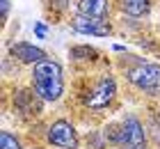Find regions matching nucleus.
Listing matches in <instances>:
<instances>
[{
	"instance_id": "nucleus-12",
	"label": "nucleus",
	"mask_w": 160,
	"mask_h": 149,
	"mask_svg": "<svg viewBox=\"0 0 160 149\" xmlns=\"http://www.w3.org/2000/svg\"><path fill=\"white\" fill-rule=\"evenodd\" d=\"M7 14H9V0H0V16H2V21H7Z\"/></svg>"
},
{
	"instance_id": "nucleus-4",
	"label": "nucleus",
	"mask_w": 160,
	"mask_h": 149,
	"mask_svg": "<svg viewBox=\"0 0 160 149\" xmlns=\"http://www.w3.org/2000/svg\"><path fill=\"white\" fill-rule=\"evenodd\" d=\"M114 96H117V83H114V78L112 76H101L96 80V85L87 92L85 106L89 110H103L114 101Z\"/></svg>"
},
{
	"instance_id": "nucleus-8",
	"label": "nucleus",
	"mask_w": 160,
	"mask_h": 149,
	"mask_svg": "<svg viewBox=\"0 0 160 149\" xmlns=\"http://www.w3.org/2000/svg\"><path fill=\"white\" fill-rule=\"evenodd\" d=\"M78 12L89 19H105L108 14V0H80Z\"/></svg>"
},
{
	"instance_id": "nucleus-2",
	"label": "nucleus",
	"mask_w": 160,
	"mask_h": 149,
	"mask_svg": "<svg viewBox=\"0 0 160 149\" xmlns=\"http://www.w3.org/2000/svg\"><path fill=\"white\" fill-rule=\"evenodd\" d=\"M105 140L114 147H123V149H142L147 133L144 126L140 124V119L135 115H128L121 124H112L105 129Z\"/></svg>"
},
{
	"instance_id": "nucleus-7",
	"label": "nucleus",
	"mask_w": 160,
	"mask_h": 149,
	"mask_svg": "<svg viewBox=\"0 0 160 149\" xmlns=\"http://www.w3.org/2000/svg\"><path fill=\"white\" fill-rule=\"evenodd\" d=\"M9 53L16 57L18 62H25V64H37V62H41V60H46V53H43L41 48L32 46V44H25V41L14 44V46L9 48Z\"/></svg>"
},
{
	"instance_id": "nucleus-6",
	"label": "nucleus",
	"mask_w": 160,
	"mask_h": 149,
	"mask_svg": "<svg viewBox=\"0 0 160 149\" xmlns=\"http://www.w3.org/2000/svg\"><path fill=\"white\" fill-rule=\"evenodd\" d=\"M71 28H73L76 32H82V35H96V37L110 35V25H108L103 19H89V16H82V14H78V16L71 21Z\"/></svg>"
},
{
	"instance_id": "nucleus-1",
	"label": "nucleus",
	"mask_w": 160,
	"mask_h": 149,
	"mask_svg": "<svg viewBox=\"0 0 160 149\" xmlns=\"http://www.w3.org/2000/svg\"><path fill=\"white\" fill-rule=\"evenodd\" d=\"M32 89L41 101L55 103L64 94V71L55 60H41L32 69Z\"/></svg>"
},
{
	"instance_id": "nucleus-14",
	"label": "nucleus",
	"mask_w": 160,
	"mask_h": 149,
	"mask_svg": "<svg viewBox=\"0 0 160 149\" xmlns=\"http://www.w3.org/2000/svg\"><path fill=\"white\" fill-rule=\"evenodd\" d=\"M50 3H53L57 9H67V7H69V0H50Z\"/></svg>"
},
{
	"instance_id": "nucleus-10",
	"label": "nucleus",
	"mask_w": 160,
	"mask_h": 149,
	"mask_svg": "<svg viewBox=\"0 0 160 149\" xmlns=\"http://www.w3.org/2000/svg\"><path fill=\"white\" fill-rule=\"evenodd\" d=\"M121 7H123V12H126L128 16L137 19L149 9V0H121Z\"/></svg>"
},
{
	"instance_id": "nucleus-5",
	"label": "nucleus",
	"mask_w": 160,
	"mask_h": 149,
	"mask_svg": "<svg viewBox=\"0 0 160 149\" xmlns=\"http://www.w3.org/2000/svg\"><path fill=\"white\" fill-rule=\"evenodd\" d=\"M46 138H48V142L53 147H57V149H78L80 147L78 131L67 119H55V122L48 126Z\"/></svg>"
},
{
	"instance_id": "nucleus-3",
	"label": "nucleus",
	"mask_w": 160,
	"mask_h": 149,
	"mask_svg": "<svg viewBox=\"0 0 160 149\" xmlns=\"http://www.w3.org/2000/svg\"><path fill=\"white\" fill-rule=\"evenodd\" d=\"M126 76L140 92L149 94V96H158L160 94V64L142 62V64L133 67V69H128Z\"/></svg>"
},
{
	"instance_id": "nucleus-9",
	"label": "nucleus",
	"mask_w": 160,
	"mask_h": 149,
	"mask_svg": "<svg viewBox=\"0 0 160 149\" xmlns=\"http://www.w3.org/2000/svg\"><path fill=\"white\" fill-rule=\"evenodd\" d=\"M34 96H37V94L18 92L16 99H14V106H16V110H23V113H28V115H37V113H39V103H34Z\"/></svg>"
},
{
	"instance_id": "nucleus-13",
	"label": "nucleus",
	"mask_w": 160,
	"mask_h": 149,
	"mask_svg": "<svg viewBox=\"0 0 160 149\" xmlns=\"http://www.w3.org/2000/svg\"><path fill=\"white\" fill-rule=\"evenodd\" d=\"M34 35H37L39 39H43V37H46V25L43 23H34Z\"/></svg>"
},
{
	"instance_id": "nucleus-11",
	"label": "nucleus",
	"mask_w": 160,
	"mask_h": 149,
	"mask_svg": "<svg viewBox=\"0 0 160 149\" xmlns=\"http://www.w3.org/2000/svg\"><path fill=\"white\" fill-rule=\"evenodd\" d=\"M0 149H23V145H21V140L14 133L2 131L0 133Z\"/></svg>"
}]
</instances>
